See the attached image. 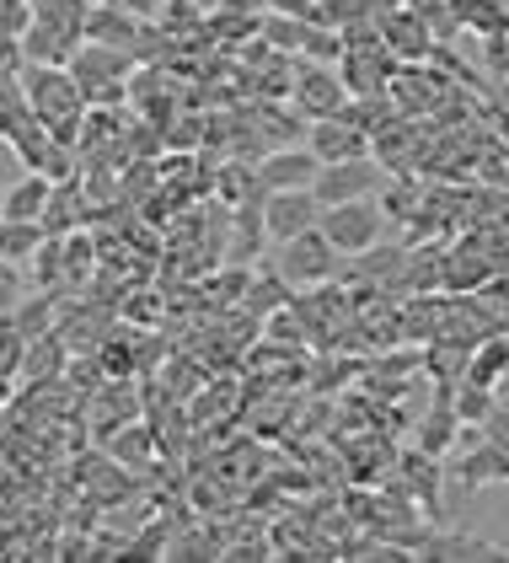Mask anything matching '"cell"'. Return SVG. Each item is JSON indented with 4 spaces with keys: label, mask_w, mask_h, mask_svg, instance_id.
Wrapping results in <instances>:
<instances>
[{
    "label": "cell",
    "mask_w": 509,
    "mask_h": 563,
    "mask_svg": "<svg viewBox=\"0 0 509 563\" xmlns=\"http://www.w3.org/2000/svg\"><path fill=\"white\" fill-rule=\"evenodd\" d=\"M22 87H27V102H33V113H38L43 124L86 113V91L76 81V70H65V65H38L33 59L27 76H22Z\"/></svg>",
    "instance_id": "obj_1"
},
{
    "label": "cell",
    "mask_w": 509,
    "mask_h": 563,
    "mask_svg": "<svg viewBox=\"0 0 509 563\" xmlns=\"http://www.w3.org/2000/svg\"><path fill=\"white\" fill-rule=\"evenodd\" d=\"M381 225H386V210L370 205V199H348V205H328L322 210V231H328V242L339 247L343 258L370 253L376 236H381Z\"/></svg>",
    "instance_id": "obj_2"
},
{
    "label": "cell",
    "mask_w": 509,
    "mask_h": 563,
    "mask_svg": "<svg viewBox=\"0 0 509 563\" xmlns=\"http://www.w3.org/2000/svg\"><path fill=\"white\" fill-rule=\"evenodd\" d=\"M285 253H279V274L290 279V285H322V279H333L339 274V247L328 242V231L322 225H311V231H300L290 242H279Z\"/></svg>",
    "instance_id": "obj_3"
},
{
    "label": "cell",
    "mask_w": 509,
    "mask_h": 563,
    "mask_svg": "<svg viewBox=\"0 0 509 563\" xmlns=\"http://www.w3.org/2000/svg\"><path fill=\"white\" fill-rule=\"evenodd\" d=\"M296 113L300 119H333V113H343L348 102H354V91L343 87V76L333 70V65H317V59H300L296 65Z\"/></svg>",
    "instance_id": "obj_4"
},
{
    "label": "cell",
    "mask_w": 509,
    "mask_h": 563,
    "mask_svg": "<svg viewBox=\"0 0 509 563\" xmlns=\"http://www.w3.org/2000/svg\"><path fill=\"white\" fill-rule=\"evenodd\" d=\"M322 199H317V188H274V194H263V220H268V236L274 242H290L300 231H311V225H322Z\"/></svg>",
    "instance_id": "obj_5"
},
{
    "label": "cell",
    "mask_w": 509,
    "mask_h": 563,
    "mask_svg": "<svg viewBox=\"0 0 509 563\" xmlns=\"http://www.w3.org/2000/svg\"><path fill=\"white\" fill-rule=\"evenodd\" d=\"M381 183L386 177H381V162H376V156H354V162H328L311 188H317L322 205H348V199H370Z\"/></svg>",
    "instance_id": "obj_6"
},
{
    "label": "cell",
    "mask_w": 509,
    "mask_h": 563,
    "mask_svg": "<svg viewBox=\"0 0 509 563\" xmlns=\"http://www.w3.org/2000/svg\"><path fill=\"white\" fill-rule=\"evenodd\" d=\"M306 145L322 156V167L328 162H354V156H376V145H370V134L359 130L348 113H333V119H317L311 130H306Z\"/></svg>",
    "instance_id": "obj_7"
},
{
    "label": "cell",
    "mask_w": 509,
    "mask_h": 563,
    "mask_svg": "<svg viewBox=\"0 0 509 563\" xmlns=\"http://www.w3.org/2000/svg\"><path fill=\"white\" fill-rule=\"evenodd\" d=\"M322 173V156L311 151V145H274V151H263V162H257V177H263V188L274 194V188H311Z\"/></svg>",
    "instance_id": "obj_8"
},
{
    "label": "cell",
    "mask_w": 509,
    "mask_h": 563,
    "mask_svg": "<svg viewBox=\"0 0 509 563\" xmlns=\"http://www.w3.org/2000/svg\"><path fill=\"white\" fill-rule=\"evenodd\" d=\"M140 38H145V16H134V11L119 5V0H102V5L86 11V44L140 54Z\"/></svg>",
    "instance_id": "obj_9"
},
{
    "label": "cell",
    "mask_w": 509,
    "mask_h": 563,
    "mask_svg": "<svg viewBox=\"0 0 509 563\" xmlns=\"http://www.w3.org/2000/svg\"><path fill=\"white\" fill-rule=\"evenodd\" d=\"M381 44L402 59V65H429V54H434V27H429L424 16H413L408 5H397V11H386L381 16Z\"/></svg>",
    "instance_id": "obj_10"
},
{
    "label": "cell",
    "mask_w": 509,
    "mask_h": 563,
    "mask_svg": "<svg viewBox=\"0 0 509 563\" xmlns=\"http://www.w3.org/2000/svg\"><path fill=\"white\" fill-rule=\"evenodd\" d=\"M451 483H462L467 494H472V488H488V483H509V445L477 430L472 451L456 462V467H451Z\"/></svg>",
    "instance_id": "obj_11"
},
{
    "label": "cell",
    "mask_w": 509,
    "mask_h": 563,
    "mask_svg": "<svg viewBox=\"0 0 509 563\" xmlns=\"http://www.w3.org/2000/svg\"><path fill=\"white\" fill-rule=\"evenodd\" d=\"M263 242L268 236V220H263V199H242L231 205V236H225V263L242 268V263H257L263 258Z\"/></svg>",
    "instance_id": "obj_12"
},
{
    "label": "cell",
    "mask_w": 509,
    "mask_h": 563,
    "mask_svg": "<svg viewBox=\"0 0 509 563\" xmlns=\"http://www.w3.org/2000/svg\"><path fill=\"white\" fill-rule=\"evenodd\" d=\"M451 16H456V27L472 33V38L509 33V5L505 0H451Z\"/></svg>",
    "instance_id": "obj_13"
},
{
    "label": "cell",
    "mask_w": 509,
    "mask_h": 563,
    "mask_svg": "<svg viewBox=\"0 0 509 563\" xmlns=\"http://www.w3.org/2000/svg\"><path fill=\"white\" fill-rule=\"evenodd\" d=\"M440 456H429V451H408L402 456V488L413 494V505L424 499V516H440V467H434Z\"/></svg>",
    "instance_id": "obj_14"
},
{
    "label": "cell",
    "mask_w": 509,
    "mask_h": 563,
    "mask_svg": "<svg viewBox=\"0 0 509 563\" xmlns=\"http://www.w3.org/2000/svg\"><path fill=\"white\" fill-rule=\"evenodd\" d=\"M419 559H509V548L483 542V537H467V531H429Z\"/></svg>",
    "instance_id": "obj_15"
},
{
    "label": "cell",
    "mask_w": 509,
    "mask_h": 563,
    "mask_svg": "<svg viewBox=\"0 0 509 563\" xmlns=\"http://www.w3.org/2000/svg\"><path fill=\"white\" fill-rule=\"evenodd\" d=\"M48 199H54V177L27 173L16 188H5V220H43Z\"/></svg>",
    "instance_id": "obj_16"
},
{
    "label": "cell",
    "mask_w": 509,
    "mask_h": 563,
    "mask_svg": "<svg viewBox=\"0 0 509 563\" xmlns=\"http://www.w3.org/2000/svg\"><path fill=\"white\" fill-rule=\"evenodd\" d=\"M108 451H113L119 467H151V456H156V430L140 424V419H129L119 434H108Z\"/></svg>",
    "instance_id": "obj_17"
},
{
    "label": "cell",
    "mask_w": 509,
    "mask_h": 563,
    "mask_svg": "<svg viewBox=\"0 0 509 563\" xmlns=\"http://www.w3.org/2000/svg\"><path fill=\"white\" fill-rule=\"evenodd\" d=\"M43 242H48L43 220H0V258H5V263L33 258Z\"/></svg>",
    "instance_id": "obj_18"
},
{
    "label": "cell",
    "mask_w": 509,
    "mask_h": 563,
    "mask_svg": "<svg viewBox=\"0 0 509 563\" xmlns=\"http://www.w3.org/2000/svg\"><path fill=\"white\" fill-rule=\"evenodd\" d=\"M59 371H65V339H59V333L33 339V344H27V360H22V376H27V382H54Z\"/></svg>",
    "instance_id": "obj_19"
},
{
    "label": "cell",
    "mask_w": 509,
    "mask_h": 563,
    "mask_svg": "<svg viewBox=\"0 0 509 563\" xmlns=\"http://www.w3.org/2000/svg\"><path fill=\"white\" fill-rule=\"evenodd\" d=\"M70 220H81V188L54 183V199H48V210H43V231H48V236H70Z\"/></svg>",
    "instance_id": "obj_20"
},
{
    "label": "cell",
    "mask_w": 509,
    "mask_h": 563,
    "mask_svg": "<svg viewBox=\"0 0 509 563\" xmlns=\"http://www.w3.org/2000/svg\"><path fill=\"white\" fill-rule=\"evenodd\" d=\"M5 317H11V322H16V328H22L27 339H43V333H54V301H48V290H38L33 301L22 296V301L11 306Z\"/></svg>",
    "instance_id": "obj_21"
},
{
    "label": "cell",
    "mask_w": 509,
    "mask_h": 563,
    "mask_svg": "<svg viewBox=\"0 0 509 563\" xmlns=\"http://www.w3.org/2000/svg\"><path fill=\"white\" fill-rule=\"evenodd\" d=\"M451 402H456L462 424H472V430H483V424H488V413L499 408V397H494V387H477V382H462Z\"/></svg>",
    "instance_id": "obj_22"
},
{
    "label": "cell",
    "mask_w": 509,
    "mask_h": 563,
    "mask_svg": "<svg viewBox=\"0 0 509 563\" xmlns=\"http://www.w3.org/2000/svg\"><path fill=\"white\" fill-rule=\"evenodd\" d=\"M381 210L386 220H408V225H419V210H424V194H419V183H391L386 188V199H381Z\"/></svg>",
    "instance_id": "obj_23"
},
{
    "label": "cell",
    "mask_w": 509,
    "mask_h": 563,
    "mask_svg": "<svg viewBox=\"0 0 509 563\" xmlns=\"http://www.w3.org/2000/svg\"><path fill=\"white\" fill-rule=\"evenodd\" d=\"M483 65H488V76H494V81H509V33L483 38Z\"/></svg>",
    "instance_id": "obj_24"
},
{
    "label": "cell",
    "mask_w": 509,
    "mask_h": 563,
    "mask_svg": "<svg viewBox=\"0 0 509 563\" xmlns=\"http://www.w3.org/2000/svg\"><path fill=\"white\" fill-rule=\"evenodd\" d=\"M22 296H33V290H27V279H22V268L0 258V311H11Z\"/></svg>",
    "instance_id": "obj_25"
},
{
    "label": "cell",
    "mask_w": 509,
    "mask_h": 563,
    "mask_svg": "<svg viewBox=\"0 0 509 563\" xmlns=\"http://www.w3.org/2000/svg\"><path fill=\"white\" fill-rule=\"evenodd\" d=\"M483 434H494V440H505V445H509V408H505V402H499V408L488 413V424H483Z\"/></svg>",
    "instance_id": "obj_26"
},
{
    "label": "cell",
    "mask_w": 509,
    "mask_h": 563,
    "mask_svg": "<svg viewBox=\"0 0 509 563\" xmlns=\"http://www.w3.org/2000/svg\"><path fill=\"white\" fill-rule=\"evenodd\" d=\"M0 220H5V188H0Z\"/></svg>",
    "instance_id": "obj_27"
},
{
    "label": "cell",
    "mask_w": 509,
    "mask_h": 563,
    "mask_svg": "<svg viewBox=\"0 0 509 563\" xmlns=\"http://www.w3.org/2000/svg\"><path fill=\"white\" fill-rule=\"evenodd\" d=\"M91 5H102V0H91Z\"/></svg>",
    "instance_id": "obj_28"
}]
</instances>
